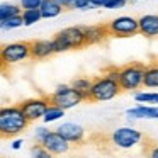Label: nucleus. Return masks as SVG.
I'll return each instance as SVG.
<instances>
[{
	"label": "nucleus",
	"mask_w": 158,
	"mask_h": 158,
	"mask_svg": "<svg viewBox=\"0 0 158 158\" xmlns=\"http://www.w3.org/2000/svg\"><path fill=\"white\" fill-rule=\"evenodd\" d=\"M65 116V109L60 106H56V104H49L48 110H46L44 117H43V121H44L46 124L48 123H55V121H58L60 117Z\"/></svg>",
	"instance_id": "nucleus-20"
},
{
	"label": "nucleus",
	"mask_w": 158,
	"mask_h": 158,
	"mask_svg": "<svg viewBox=\"0 0 158 158\" xmlns=\"http://www.w3.org/2000/svg\"><path fill=\"white\" fill-rule=\"evenodd\" d=\"M55 41V49L56 53L63 51H72V49H82L87 46V38H85V26H72L65 27L53 38Z\"/></svg>",
	"instance_id": "nucleus-3"
},
{
	"label": "nucleus",
	"mask_w": 158,
	"mask_h": 158,
	"mask_svg": "<svg viewBox=\"0 0 158 158\" xmlns=\"http://www.w3.org/2000/svg\"><path fill=\"white\" fill-rule=\"evenodd\" d=\"M31 155L36 156V158H51L53 156V155L48 151V148H46L44 144H41V143L34 144V146L31 148Z\"/></svg>",
	"instance_id": "nucleus-24"
},
{
	"label": "nucleus",
	"mask_w": 158,
	"mask_h": 158,
	"mask_svg": "<svg viewBox=\"0 0 158 158\" xmlns=\"http://www.w3.org/2000/svg\"><path fill=\"white\" fill-rule=\"evenodd\" d=\"M92 82L94 78H89V77H77V78L72 80V85L85 97V100H89V94H90V89H92Z\"/></svg>",
	"instance_id": "nucleus-18"
},
{
	"label": "nucleus",
	"mask_w": 158,
	"mask_h": 158,
	"mask_svg": "<svg viewBox=\"0 0 158 158\" xmlns=\"http://www.w3.org/2000/svg\"><path fill=\"white\" fill-rule=\"evenodd\" d=\"M49 100H51V104H56V106L63 107L65 110H68L72 107H77L78 104H82L85 100V97L70 83V85H58L55 92L49 95Z\"/></svg>",
	"instance_id": "nucleus-7"
},
{
	"label": "nucleus",
	"mask_w": 158,
	"mask_h": 158,
	"mask_svg": "<svg viewBox=\"0 0 158 158\" xmlns=\"http://www.w3.org/2000/svg\"><path fill=\"white\" fill-rule=\"evenodd\" d=\"M107 2H109V0H92V7L94 9H95V7H104Z\"/></svg>",
	"instance_id": "nucleus-32"
},
{
	"label": "nucleus",
	"mask_w": 158,
	"mask_h": 158,
	"mask_svg": "<svg viewBox=\"0 0 158 158\" xmlns=\"http://www.w3.org/2000/svg\"><path fill=\"white\" fill-rule=\"evenodd\" d=\"M73 9H80V10H85V9H94L92 7V0H77L75 7Z\"/></svg>",
	"instance_id": "nucleus-29"
},
{
	"label": "nucleus",
	"mask_w": 158,
	"mask_h": 158,
	"mask_svg": "<svg viewBox=\"0 0 158 158\" xmlns=\"http://www.w3.org/2000/svg\"><path fill=\"white\" fill-rule=\"evenodd\" d=\"M56 2H58L63 9H73V7H75L77 0H56Z\"/></svg>",
	"instance_id": "nucleus-31"
},
{
	"label": "nucleus",
	"mask_w": 158,
	"mask_h": 158,
	"mask_svg": "<svg viewBox=\"0 0 158 158\" xmlns=\"http://www.w3.org/2000/svg\"><path fill=\"white\" fill-rule=\"evenodd\" d=\"M143 87H146V89H158V63L146 65Z\"/></svg>",
	"instance_id": "nucleus-17"
},
{
	"label": "nucleus",
	"mask_w": 158,
	"mask_h": 158,
	"mask_svg": "<svg viewBox=\"0 0 158 158\" xmlns=\"http://www.w3.org/2000/svg\"><path fill=\"white\" fill-rule=\"evenodd\" d=\"M56 53L53 39H38L31 41V58L32 60H46Z\"/></svg>",
	"instance_id": "nucleus-12"
},
{
	"label": "nucleus",
	"mask_w": 158,
	"mask_h": 158,
	"mask_svg": "<svg viewBox=\"0 0 158 158\" xmlns=\"http://www.w3.org/2000/svg\"><path fill=\"white\" fill-rule=\"evenodd\" d=\"M110 36L107 24H97V26H85V38H87V46L90 44H99L104 43Z\"/></svg>",
	"instance_id": "nucleus-14"
},
{
	"label": "nucleus",
	"mask_w": 158,
	"mask_h": 158,
	"mask_svg": "<svg viewBox=\"0 0 158 158\" xmlns=\"http://www.w3.org/2000/svg\"><path fill=\"white\" fill-rule=\"evenodd\" d=\"M134 100L138 104H158V92H136Z\"/></svg>",
	"instance_id": "nucleus-22"
},
{
	"label": "nucleus",
	"mask_w": 158,
	"mask_h": 158,
	"mask_svg": "<svg viewBox=\"0 0 158 158\" xmlns=\"http://www.w3.org/2000/svg\"><path fill=\"white\" fill-rule=\"evenodd\" d=\"M110 144L117 150H131V148L138 146L143 139H146L141 131L134 129L131 126H123V127H117L110 133L109 136Z\"/></svg>",
	"instance_id": "nucleus-5"
},
{
	"label": "nucleus",
	"mask_w": 158,
	"mask_h": 158,
	"mask_svg": "<svg viewBox=\"0 0 158 158\" xmlns=\"http://www.w3.org/2000/svg\"><path fill=\"white\" fill-rule=\"evenodd\" d=\"M48 133H49V129H46L44 126L36 127V133H34V141H36V143H41V144H43V141H44V138L48 136Z\"/></svg>",
	"instance_id": "nucleus-25"
},
{
	"label": "nucleus",
	"mask_w": 158,
	"mask_h": 158,
	"mask_svg": "<svg viewBox=\"0 0 158 158\" xmlns=\"http://www.w3.org/2000/svg\"><path fill=\"white\" fill-rule=\"evenodd\" d=\"M121 92H123V89L119 85V80L109 77L107 73H102L94 78L89 100L90 102H107V100H112L114 97H117Z\"/></svg>",
	"instance_id": "nucleus-2"
},
{
	"label": "nucleus",
	"mask_w": 158,
	"mask_h": 158,
	"mask_svg": "<svg viewBox=\"0 0 158 158\" xmlns=\"http://www.w3.org/2000/svg\"><path fill=\"white\" fill-rule=\"evenodd\" d=\"M24 24V19H22V14L19 15H14V17H9V19H4V21H0V26L2 29H15V27H21Z\"/></svg>",
	"instance_id": "nucleus-23"
},
{
	"label": "nucleus",
	"mask_w": 158,
	"mask_h": 158,
	"mask_svg": "<svg viewBox=\"0 0 158 158\" xmlns=\"http://www.w3.org/2000/svg\"><path fill=\"white\" fill-rule=\"evenodd\" d=\"M31 58V41H14L2 46L0 60L4 66H10L15 63L26 61Z\"/></svg>",
	"instance_id": "nucleus-6"
},
{
	"label": "nucleus",
	"mask_w": 158,
	"mask_h": 158,
	"mask_svg": "<svg viewBox=\"0 0 158 158\" xmlns=\"http://www.w3.org/2000/svg\"><path fill=\"white\" fill-rule=\"evenodd\" d=\"M22 14V7L21 4H4L0 5V21H4V19H9V17H14V15H19Z\"/></svg>",
	"instance_id": "nucleus-19"
},
{
	"label": "nucleus",
	"mask_w": 158,
	"mask_h": 158,
	"mask_svg": "<svg viewBox=\"0 0 158 158\" xmlns=\"http://www.w3.org/2000/svg\"><path fill=\"white\" fill-rule=\"evenodd\" d=\"M60 134L66 138L72 144H83L85 143V129H83L80 124L75 123H63L56 127Z\"/></svg>",
	"instance_id": "nucleus-11"
},
{
	"label": "nucleus",
	"mask_w": 158,
	"mask_h": 158,
	"mask_svg": "<svg viewBox=\"0 0 158 158\" xmlns=\"http://www.w3.org/2000/svg\"><path fill=\"white\" fill-rule=\"evenodd\" d=\"M49 104H51L49 95H39V97H31V99L22 100L19 106H21L22 112L26 114V117L29 119V123H34V121L44 117Z\"/></svg>",
	"instance_id": "nucleus-9"
},
{
	"label": "nucleus",
	"mask_w": 158,
	"mask_h": 158,
	"mask_svg": "<svg viewBox=\"0 0 158 158\" xmlns=\"http://www.w3.org/2000/svg\"><path fill=\"white\" fill-rule=\"evenodd\" d=\"M104 73H107L109 77H112V78H117L119 80V66H106L104 68Z\"/></svg>",
	"instance_id": "nucleus-30"
},
{
	"label": "nucleus",
	"mask_w": 158,
	"mask_h": 158,
	"mask_svg": "<svg viewBox=\"0 0 158 158\" xmlns=\"http://www.w3.org/2000/svg\"><path fill=\"white\" fill-rule=\"evenodd\" d=\"M22 19H24V26H32L43 19L41 9H24L22 10Z\"/></svg>",
	"instance_id": "nucleus-21"
},
{
	"label": "nucleus",
	"mask_w": 158,
	"mask_h": 158,
	"mask_svg": "<svg viewBox=\"0 0 158 158\" xmlns=\"http://www.w3.org/2000/svg\"><path fill=\"white\" fill-rule=\"evenodd\" d=\"M107 27L112 38H131V36L139 34V22L138 19L129 15H121L107 22Z\"/></svg>",
	"instance_id": "nucleus-8"
},
{
	"label": "nucleus",
	"mask_w": 158,
	"mask_h": 158,
	"mask_svg": "<svg viewBox=\"0 0 158 158\" xmlns=\"http://www.w3.org/2000/svg\"><path fill=\"white\" fill-rule=\"evenodd\" d=\"M144 155H148L150 158H158V144L156 143H151L150 148H144Z\"/></svg>",
	"instance_id": "nucleus-27"
},
{
	"label": "nucleus",
	"mask_w": 158,
	"mask_h": 158,
	"mask_svg": "<svg viewBox=\"0 0 158 158\" xmlns=\"http://www.w3.org/2000/svg\"><path fill=\"white\" fill-rule=\"evenodd\" d=\"M144 70L146 65L139 61H133L119 68V85L123 92H133V90H139L143 87L144 80Z\"/></svg>",
	"instance_id": "nucleus-4"
},
{
	"label": "nucleus",
	"mask_w": 158,
	"mask_h": 158,
	"mask_svg": "<svg viewBox=\"0 0 158 158\" xmlns=\"http://www.w3.org/2000/svg\"><path fill=\"white\" fill-rule=\"evenodd\" d=\"M43 0H19L22 9H39Z\"/></svg>",
	"instance_id": "nucleus-26"
},
{
	"label": "nucleus",
	"mask_w": 158,
	"mask_h": 158,
	"mask_svg": "<svg viewBox=\"0 0 158 158\" xmlns=\"http://www.w3.org/2000/svg\"><path fill=\"white\" fill-rule=\"evenodd\" d=\"M43 144H44L46 148H48V151L51 155H65L70 151V148H72V143H70L68 139H66L63 134H60L58 131H49L48 136L44 138V141H43Z\"/></svg>",
	"instance_id": "nucleus-10"
},
{
	"label": "nucleus",
	"mask_w": 158,
	"mask_h": 158,
	"mask_svg": "<svg viewBox=\"0 0 158 158\" xmlns=\"http://www.w3.org/2000/svg\"><path fill=\"white\" fill-rule=\"evenodd\" d=\"M41 14L43 19H53V17H58L65 9L56 2V0H43L41 2Z\"/></svg>",
	"instance_id": "nucleus-16"
},
{
	"label": "nucleus",
	"mask_w": 158,
	"mask_h": 158,
	"mask_svg": "<svg viewBox=\"0 0 158 158\" xmlns=\"http://www.w3.org/2000/svg\"><path fill=\"white\" fill-rule=\"evenodd\" d=\"M139 22V34L144 38H158V15L144 14L138 19Z\"/></svg>",
	"instance_id": "nucleus-15"
},
{
	"label": "nucleus",
	"mask_w": 158,
	"mask_h": 158,
	"mask_svg": "<svg viewBox=\"0 0 158 158\" xmlns=\"http://www.w3.org/2000/svg\"><path fill=\"white\" fill-rule=\"evenodd\" d=\"M21 146H22V139H15L14 143H12V150H19Z\"/></svg>",
	"instance_id": "nucleus-33"
},
{
	"label": "nucleus",
	"mask_w": 158,
	"mask_h": 158,
	"mask_svg": "<svg viewBox=\"0 0 158 158\" xmlns=\"http://www.w3.org/2000/svg\"><path fill=\"white\" fill-rule=\"evenodd\" d=\"M29 119L22 112L21 106H9L2 107L0 110V134L2 138H14L26 131L29 126Z\"/></svg>",
	"instance_id": "nucleus-1"
},
{
	"label": "nucleus",
	"mask_w": 158,
	"mask_h": 158,
	"mask_svg": "<svg viewBox=\"0 0 158 158\" xmlns=\"http://www.w3.org/2000/svg\"><path fill=\"white\" fill-rule=\"evenodd\" d=\"M126 2L127 0H109V2L104 5V9H121V7H124Z\"/></svg>",
	"instance_id": "nucleus-28"
},
{
	"label": "nucleus",
	"mask_w": 158,
	"mask_h": 158,
	"mask_svg": "<svg viewBox=\"0 0 158 158\" xmlns=\"http://www.w3.org/2000/svg\"><path fill=\"white\" fill-rule=\"evenodd\" d=\"M127 119H158V104H138L126 110Z\"/></svg>",
	"instance_id": "nucleus-13"
}]
</instances>
